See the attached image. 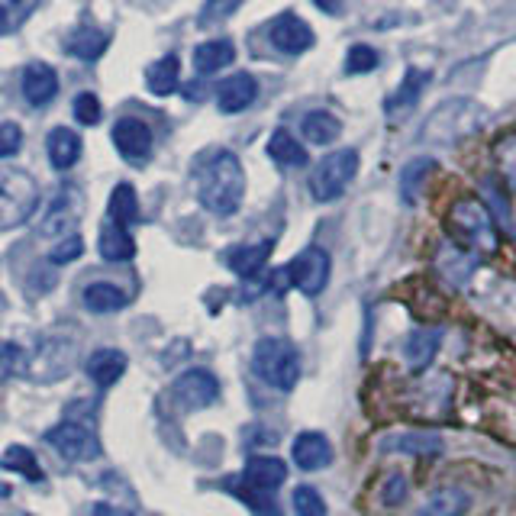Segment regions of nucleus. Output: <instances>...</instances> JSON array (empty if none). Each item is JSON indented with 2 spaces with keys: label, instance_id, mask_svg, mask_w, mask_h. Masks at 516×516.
<instances>
[{
  "label": "nucleus",
  "instance_id": "obj_3",
  "mask_svg": "<svg viewBox=\"0 0 516 516\" xmlns=\"http://www.w3.org/2000/svg\"><path fill=\"white\" fill-rule=\"evenodd\" d=\"M252 371L268 387H278V391H294L297 381H300V352L288 339L265 336V339L255 342Z\"/></svg>",
  "mask_w": 516,
  "mask_h": 516
},
{
  "label": "nucleus",
  "instance_id": "obj_23",
  "mask_svg": "<svg viewBox=\"0 0 516 516\" xmlns=\"http://www.w3.org/2000/svg\"><path fill=\"white\" fill-rule=\"evenodd\" d=\"M84 307H88L91 313H117L129 304V297L123 288H117V284L110 281H94L84 288Z\"/></svg>",
  "mask_w": 516,
  "mask_h": 516
},
{
  "label": "nucleus",
  "instance_id": "obj_6",
  "mask_svg": "<svg viewBox=\"0 0 516 516\" xmlns=\"http://www.w3.org/2000/svg\"><path fill=\"white\" fill-rule=\"evenodd\" d=\"M46 442L59 452L68 462H94L100 458V439L91 426H81V423H59L52 426L46 433Z\"/></svg>",
  "mask_w": 516,
  "mask_h": 516
},
{
  "label": "nucleus",
  "instance_id": "obj_32",
  "mask_svg": "<svg viewBox=\"0 0 516 516\" xmlns=\"http://www.w3.org/2000/svg\"><path fill=\"white\" fill-rule=\"evenodd\" d=\"M436 265H439V271H442V275H446L452 284H465V281L471 278V271H475V258L465 255L458 246H446V249L439 252Z\"/></svg>",
  "mask_w": 516,
  "mask_h": 516
},
{
  "label": "nucleus",
  "instance_id": "obj_1",
  "mask_svg": "<svg viewBox=\"0 0 516 516\" xmlns=\"http://www.w3.org/2000/svg\"><path fill=\"white\" fill-rule=\"evenodd\" d=\"M246 197V171L229 149L210 152L197 165V200L213 217H233Z\"/></svg>",
  "mask_w": 516,
  "mask_h": 516
},
{
  "label": "nucleus",
  "instance_id": "obj_39",
  "mask_svg": "<svg viewBox=\"0 0 516 516\" xmlns=\"http://www.w3.org/2000/svg\"><path fill=\"white\" fill-rule=\"evenodd\" d=\"M371 68H378V52L371 46H352L346 55V71L349 75H368Z\"/></svg>",
  "mask_w": 516,
  "mask_h": 516
},
{
  "label": "nucleus",
  "instance_id": "obj_38",
  "mask_svg": "<svg viewBox=\"0 0 516 516\" xmlns=\"http://www.w3.org/2000/svg\"><path fill=\"white\" fill-rule=\"evenodd\" d=\"M71 110H75V120L81 126H97L100 117H104V107H100L97 94H78L75 104H71Z\"/></svg>",
  "mask_w": 516,
  "mask_h": 516
},
{
  "label": "nucleus",
  "instance_id": "obj_21",
  "mask_svg": "<svg viewBox=\"0 0 516 516\" xmlns=\"http://www.w3.org/2000/svg\"><path fill=\"white\" fill-rule=\"evenodd\" d=\"M236 59V46L229 39H210V42H200L194 49V68L197 75H217L226 65H233Z\"/></svg>",
  "mask_w": 516,
  "mask_h": 516
},
{
  "label": "nucleus",
  "instance_id": "obj_26",
  "mask_svg": "<svg viewBox=\"0 0 516 516\" xmlns=\"http://www.w3.org/2000/svg\"><path fill=\"white\" fill-rule=\"evenodd\" d=\"M384 452H407V455H439L442 439L433 433H397L381 439Z\"/></svg>",
  "mask_w": 516,
  "mask_h": 516
},
{
  "label": "nucleus",
  "instance_id": "obj_37",
  "mask_svg": "<svg viewBox=\"0 0 516 516\" xmlns=\"http://www.w3.org/2000/svg\"><path fill=\"white\" fill-rule=\"evenodd\" d=\"M26 368V352L17 342H4L0 339V384H7L13 375H20Z\"/></svg>",
  "mask_w": 516,
  "mask_h": 516
},
{
  "label": "nucleus",
  "instance_id": "obj_14",
  "mask_svg": "<svg viewBox=\"0 0 516 516\" xmlns=\"http://www.w3.org/2000/svg\"><path fill=\"white\" fill-rule=\"evenodd\" d=\"M291 455L300 471H320L333 462V446L323 433H300L291 446Z\"/></svg>",
  "mask_w": 516,
  "mask_h": 516
},
{
  "label": "nucleus",
  "instance_id": "obj_46",
  "mask_svg": "<svg viewBox=\"0 0 516 516\" xmlns=\"http://www.w3.org/2000/svg\"><path fill=\"white\" fill-rule=\"evenodd\" d=\"M94 516H133V513L113 507V504H97V507H94Z\"/></svg>",
  "mask_w": 516,
  "mask_h": 516
},
{
  "label": "nucleus",
  "instance_id": "obj_15",
  "mask_svg": "<svg viewBox=\"0 0 516 516\" xmlns=\"http://www.w3.org/2000/svg\"><path fill=\"white\" fill-rule=\"evenodd\" d=\"M59 94V75L46 62H33L23 71V97L30 100L33 107L52 104V97Z\"/></svg>",
  "mask_w": 516,
  "mask_h": 516
},
{
  "label": "nucleus",
  "instance_id": "obj_13",
  "mask_svg": "<svg viewBox=\"0 0 516 516\" xmlns=\"http://www.w3.org/2000/svg\"><path fill=\"white\" fill-rule=\"evenodd\" d=\"M255 97H258V81L249 71H239V75L226 78L217 88V107L223 113H242L255 104Z\"/></svg>",
  "mask_w": 516,
  "mask_h": 516
},
{
  "label": "nucleus",
  "instance_id": "obj_8",
  "mask_svg": "<svg viewBox=\"0 0 516 516\" xmlns=\"http://www.w3.org/2000/svg\"><path fill=\"white\" fill-rule=\"evenodd\" d=\"M217 397H220V381L207 368L184 371V375H178L175 384H171V400H175L181 410H204Z\"/></svg>",
  "mask_w": 516,
  "mask_h": 516
},
{
  "label": "nucleus",
  "instance_id": "obj_30",
  "mask_svg": "<svg viewBox=\"0 0 516 516\" xmlns=\"http://www.w3.org/2000/svg\"><path fill=\"white\" fill-rule=\"evenodd\" d=\"M268 155L284 168H304L307 165V149L288 133V129H275L268 139Z\"/></svg>",
  "mask_w": 516,
  "mask_h": 516
},
{
  "label": "nucleus",
  "instance_id": "obj_45",
  "mask_svg": "<svg viewBox=\"0 0 516 516\" xmlns=\"http://www.w3.org/2000/svg\"><path fill=\"white\" fill-rule=\"evenodd\" d=\"M323 13H329V17H339L342 10H346V0H313Z\"/></svg>",
  "mask_w": 516,
  "mask_h": 516
},
{
  "label": "nucleus",
  "instance_id": "obj_11",
  "mask_svg": "<svg viewBox=\"0 0 516 516\" xmlns=\"http://www.w3.org/2000/svg\"><path fill=\"white\" fill-rule=\"evenodd\" d=\"M81 217V194L75 188H65L62 194H55L52 207L46 213V220H42V236H55V239H65L71 236V229H75Z\"/></svg>",
  "mask_w": 516,
  "mask_h": 516
},
{
  "label": "nucleus",
  "instance_id": "obj_9",
  "mask_svg": "<svg viewBox=\"0 0 516 516\" xmlns=\"http://www.w3.org/2000/svg\"><path fill=\"white\" fill-rule=\"evenodd\" d=\"M110 139L126 162H146L152 155V129L136 117H120L110 129Z\"/></svg>",
  "mask_w": 516,
  "mask_h": 516
},
{
  "label": "nucleus",
  "instance_id": "obj_5",
  "mask_svg": "<svg viewBox=\"0 0 516 516\" xmlns=\"http://www.w3.org/2000/svg\"><path fill=\"white\" fill-rule=\"evenodd\" d=\"M355 175H358V152L339 149L333 155H326V159L317 165V171L310 175V194L317 197L320 204H329V200L346 194Z\"/></svg>",
  "mask_w": 516,
  "mask_h": 516
},
{
  "label": "nucleus",
  "instance_id": "obj_18",
  "mask_svg": "<svg viewBox=\"0 0 516 516\" xmlns=\"http://www.w3.org/2000/svg\"><path fill=\"white\" fill-rule=\"evenodd\" d=\"M84 371H88V378L97 387H110V384H117L123 378L126 355L120 349H97L94 355H88V362H84Z\"/></svg>",
  "mask_w": 516,
  "mask_h": 516
},
{
  "label": "nucleus",
  "instance_id": "obj_40",
  "mask_svg": "<svg viewBox=\"0 0 516 516\" xmlns=\"http://www.w3.org/2000/svg\"><path fill=\"white\" fill-rule=\"evenodd\" d=\"M81 252H84V242H81V236H65V239H59L55 242V249L49 252V262L52 265H68V262H75V258H81Z\"/></svg>",
  "mask_w": 516,
  "mask_h": 516
},
{
  "label": "nucleus",
  "instance_id": "obj_31",
  "mask_svg": "<svg viewBox=\"0 0 516 516\" xmlns=\"http://www.w3.org/2000/svg\"><path fill=\"white\" fill-rule=\"evenodd\" d=\"M426 71H417V68H410L407 71V78H404V84H400L397 88V94L387 100V113H391V117H397L400 110H413L417 107V100H420V94H423V88H426Z\"/></svg>",
  "mask_w": 516,
  "mask_h": 516
},
{
  "label": "nucleus",
  "instance_id": "obj_4",
  "mask_svg": "<svg viewBox=\"0 0 516 516\" xmlns=\"http://www.w3.org/2000/svg\"><path fill=\"white\" fill-rule=\"evenodd\" d=\"M39 207V184L30 171L4 165L0 168V233L17 229Z\"/></svg>",
  "mask_w": 516,
  "mask_h": 516
},
{
  "label": "nucleus",
  "instance_id": "obj_36",
  "mask_svg": "<svg viewBox=\"0 0 516 516\" xmlns=\"http://www.w3.org/2000/svg\"><path fill=\"white\" fill-rule=\"evenodd\" d=\"M294 513L297 516H329L326 500L320 497L317 487H310V484L294 487Z\"/></svg>",
  "mask_w": 516,
  "mask_h": 516
},
{
  "label": "nucleus",
  "instance_id": "obj_35",
  "mask_svg": "<svg viewBox=\"0 0 516 516\" xmlns=\"http://www.w3.org/2000/svg\"><path fill=\"white\" fill-rule=\"evenodd\" d=\"M433 159H413L410 165H404V171H400V194H404V200H417L423 181L429 178V171H433Z\"/></svg>",
  "mask_w": 516,
  "mask_h": 516
},
{
  "label": "nucleus",
  "instance_id": "obj_27",
  "mask_svg": "<svg viewBox=\"0 0 516 516\" xmlns=\"http://www.w3.org/2000/svg\"><path fill=\"white\" fill-rule=\"evenodd\" d=\"M300 133H304L313 146H329V142H336L342 136V123L329 110H313L304 117V123H300Z\"/></svg>",
  "mask_w": 516,
  "mask_h": 516
},
{
  "label": "nucleus",
  "instance_id": "obj_24",
  "mask_svg": "<svg viewBox=\"0 0 516 516\" xmlns=\"http://www.w3.org/2000/svg\"><path fill=\"white\" fill-rule=\"evenodd\" d=\"M439 339H442L439 329H417V333H410L407 342H404V358H407V365L417 368V371H423V368L436 358V352H439Z\"/></svg>",
  "mask_w": 516,
  "mask_h": 516
},
{
  "label": "nucleus",
  "instance_id": "obj_17",
  "mask_svg": "<svg viewBox=\"0 0 516 516\" xmlns=\"http://www.w3.org/2000/svg\"><path fill=\"white\" fill-rule=\"evenodd\" d=\"M46 152H49L52 168H59V171L75 168L81 159V136L68 126H55L46 136Z\"/></svg>",
  "mask_w": 516,
  "mask_h": 516
},
{
  "label": "nucleus",
  "instance_id": "obj_44",
  "mask_svg": "<svg viewBox=\"0 0 516 516\" xmlns=\"http://www.w3.org/2000/svg\"><path fill=\"white\" fill-rule=\"evenodd\" d=\"M407 494V481L404 478H391V484H387L384 487V500H387V504H400V497H404Z\"/></svg>",
  "mask_w": 516,
  "mask_h": 516
},
{
  "label": "nucleus",
  "instance_id": "obj_42",
  "mask_svg": "<svg viewBox=\"0 0 516 516\" xmlns=\"http://www.w3.org/2000/svg\"><path fill=\"white\" fill-rule=\"evenodd\" d=\"M242 0H207V7L200 10V23H217V20H226L229 13L239 10Z\"/></svg>",
  "mask_w": 516,
  "mask_h": 516
},
{
  "label": "nucleus",
  "instance_id": "obj_7",
  "mask_svg": "<svg viewBox=\"0 0 516 516\" xmlns=\"http://www.w3.org/2000/svg\"><path fill=\"white\" fill-rule=\"evenodd\" d=\"M329 271H333V262H329V255L317 246H310L300 252L294 262L288 265V281L300 294L307 297H320L329 284Z\"/></svg>",
  "mask_w": 516,
  "mask_h": 516
},
{
  "label": "nucleus",
  "instance_id": "obj_41",
  "mask_svg": "<svg viewBox=\"0 0 516 516\" xmlns=\"http://www.w3.org/2000/svg\"><path fill=\"white\" fill-rule=\"evenodd\" d=\"M23 146V129L17 123H0V159H10Z\"/></svg>",
  "mask_w": 516,
  "mask_h": 516
},
{
  "label": "nucleus",
  "instance_id": "obj_34",
  "mask_svg": "<svg viewBox=\"0 0 516 516\" xmlns=\"http://www.w3.org/2000/svg\"><path fill=\"white\" fill-rule=\"evenodd\" d=\"M0 468L4 471H17V475L23 478H30V481H42L46 475H42V468H39V458L26 449V446H10L4 455H0Z\"/></svg>",
  "mask_w": 516,
  "mask_h": 516
},
{
  "label": "nucleus",
  "instance_id": "obj_19",
  "mask_svg": "<svg viewBox=\"0 0 516 516\" xmlns=\"http://www.w3.org/2000/svg\"><path fill=\"white\" fill-rule=\"evenodd\" d=\"M110 46V33L97 30V26H78L75 33L65 39V52L75 55L81 62H97Z\"/></svg>",
  "mask_w": 516,
  "mask_h": 516
},
{
  "label": "nucleus",
  "instance_id": "obj_29",
  "mask_svg": "<svg viewBox=\"0 0 516 516\" xmlns=\"http://www.w3.org/2000/svg\"><path fill=\"white\" fill-rule=\"evenodd\" d=\"M107 213H110V223L117 226H129V223H139V194L133 184H117L107 200Z\"/></svg>",
  "mask_w": 516,
  "mask_h": 516
},
{
  "label": "nucleus",
  "instance_id": "obj_16",
  "mask_svg": "<svg viewBox=\"0 0 516 516\" xmlns=\"http://www.w3.org/2000/svg\"><path fill=\"white\" fill-rule=\"evenodd\" d=\"M284 481H288V465H284L281 458H275V455L249 458V465H246V484L252 487V491L271 494Z\"/></svg>",
  "mask_w": 516,
  "mask_h": 516
},
{
  "label": "nucleus",
  "instance_id": "obj_12",
  "mask_svg": "<svg viewBox=\"0 0 516 516\" xmlns=\"http://www.w3.org/2000/svg\"><path fill=\"white\" fill-rule=\"evenodd\" d=\"M268 39L278 52L300 55V52H307L313 46V30L300 17H294V13H284V17H278L275 23H271Z\"/></svg>",
  "mask_w": 516,
  "mask_h": 516
},
{
  "label": "nucleus",
  "instance_id": "obj_25",
  "mask_svg": "<svg viewBox=\"0 0 516 516\" xmlns=\"http://www.w3.org/2000/svg\"><path fill=\"white\" fill-rule=\"evenodd\" d=\"M178 78H181V62L178 55H165V59L152 62L146 68V88L155 97H168L178 91Z\"/></svg>",
  "mask_w": 516,
  "mask_h": 516
},
{
  "label": "nucleus",
  "instance_id": "obj_28",
  "mask_svg": "<svg viewBox=\"0 0 516 516\" xmlns=\"http://www.w3.org/2000/svg\"><path fill=\"white\" fill-rule=\"evenodd\" d=\"M100 255H104L107 262H129V258L136 255V242L126 233V226L107 223L100 229Z\"/></svg>",
  "mask_w": 516,
  "mask_h": 516
},
{
  "label": "nucleus",
  "instance_id": "obj_43",
  "mask_svg": "<svg viewBox=\"0 0 516 516\" xmlns=\"http://www.w3.org/2000/svg\"><path fill=\"white\" fill-rule=\"evenodd\" d=\"M497 159H500V171H504V178L510 184H516V136L500 142V146H497Z\"/></svg>",
  "mask_w": 516,
  "mask_h": 516
},
{
  "label": "nucleus",
  "instance_id": "obj_2",
  "mask_svg": "<svg viewBox=\"0 0 516 516\" xmlns=\"http://www.w3.org/2000/svg\"><path fill=\"white\" fill-rule=\"evenodd\" d=\"M446 223H449V236L455 239V246H465V249L481 252V255L494 252L500 246L491 210H487L475 197L455 200Z\"/></svg>",
  "mask_w": 516,
  "mask_h": 516
},
{
  "label": "nucleus",
  "instance_id": "obj_22",
  "mask_svg": "<svg viewBox=\"0 0 516 516\" xmlns=\"http://www.w3.org/2000/svg\"><path fill=\"white\" fill-rule=\"evenodd\" d=\"M471 507V497L458 487H442V491L429 494L423 500V507L417 510V516H462Z\"/></svg>",
  "mask_w": 516,
  "mask_h": 516
},
{
  "label": "nucleus",
  "instance_id": "obj_20",
  "mask_svg": "<svg viewBox=\"0 0 516 516\" xmlns=\"http://www.w3.org/2000/svg\"><path fill=\"white\" fill-rule=\"evenodd\" d=\"M275 249V242L265 239V242H252V246H236L226 252V265L236 271L242 278H252L258 275L265 265H268V255Z\"/></svg>",
  "mask_w": 516,
  "mask_h": 516
},
{
  "label": "nucleus",
  "instance_id": "obj_10",
  "mask_svg": "<svg viewBox=\"0 0 516 516\" xmlns=\"http://www.w3.org/2000/svg\"><path fill=\"white\" fill-rule=\"evenodd\" d=\"M71 365H75V342H65V339H46L39 346V352L30 358V375L39 378L42 375V368H49L46 371V378L42 381H55V378H65Z\"/></svg>",
  "mask_w": 516,
  "mask_h": 516
},
{
  "label": "nucleus",
  "instance_id": "obj_33",
  "mask_svg": "<svg viewBox=\"0 0 516 516\" xmlns=\"http://www.w3.org/2000/svg\"><path fill=\"white\" fill-rule=\"evenodd\" d=\"M39 7V0H4L0 4V36H10L26 26V20L33 17Z\"/></svg>",
  "mask_w": 516,
  "mask_h": 516
}]
</instances>
